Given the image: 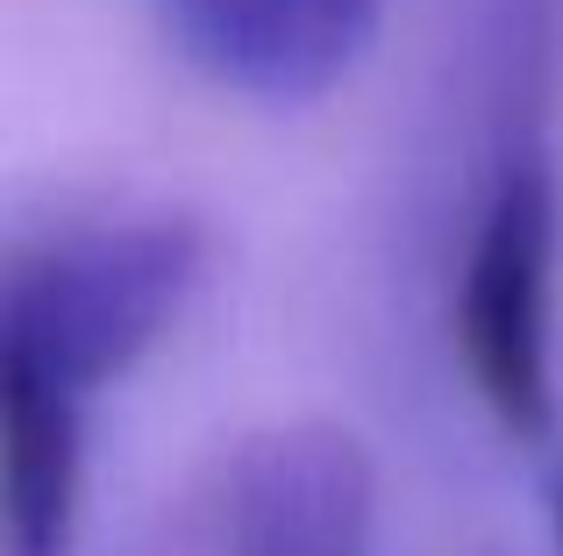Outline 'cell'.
<instances>
[{
    "mask_svg": "<svg viewBox=\"0 0 563 556\" xmlns=\"http://www.w3.org/2000/svg\"><path fill=\"white\" fill-rule=\"evenodd\" d=\"M207 236L179 208L71 214L0 278V514L8 556H79L93 400L192 307Z\"/></svg>",
    "mask_w": 563,
    "mask_h": 556,
    "instance_id": "1",
    "label": "cell"
},
{
    "mask_svg": "<svg viewBox=\"0 0 563 556\" xmlns=\"http://www.w3.org/2000/svg\"><path fill=\"white\" fill-rule=\"evenodd\" d=\"M550 521H556V556H563V471H556V492H550Z\"/></svg>",
    "mask_w": 563,
    "mask_h": 556,
    "instance_id": "5",
    "label": "cell"
},
{
    "mask_svg": "<svg viewBox=\"0 0 563 556\" xmlns=\"http://www.w3.org/2000/svg\"><path fill=\"white\" fill-rule=\"evenodd\" d=\"M378 471L350 429H264L221 464L200 521V556H372Z\"/></svg>",
    "mask_w": 563,
    "mask_h": 556,
    "instance_id": "3",
    "label": "cell"
},
{
    "mask_svg": "<svg viewBox=\"0 0 563 556\" xmlns=\"http://www.w3.org/2000/svg\"><path fill=\"white\" fill-rule=\"evenodd\" d=\"M556 271H563V193L550 157H507L478 200L456 271V357L471 392L507 435L556 429Z\"/></svg>",
    "mask_w": 563,
    "mask_h": 556,
    "instance_id": "2",
    "label": "cell"
},
{
    "mask_svg": "<svg viewBox=\"0 0 563 556\" xmlns=\"http://www.w3.org/2000/svg\"><path fill=\"white\" fill-rule=\"evenodd\" d=\"M165 43L250 108H307L372 57L385 0H151Z\"/></svg>",
    "mask_w": 563,
    "mask_h": 556,
    "instance_id": "4",
    "label": "cell"
}]
</instances>
